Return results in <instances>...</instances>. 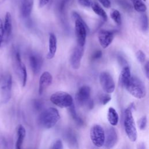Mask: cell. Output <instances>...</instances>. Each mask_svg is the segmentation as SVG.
Here are the masks:
<instances>
[{
    "label": "cell",
    "instance_id": "cell-1",
    "mask_svg": "<svg viewBox=\"0 0 149 149\" xmlns=\"http://www.w3.org/2000/svg\"><path fill=\"white\" fill-rule=\"evenodd\" d=\"M59 119L60 115L58 109L55 108L50 107L41 112L38 121L41 127L48 129L53 127Z\"/></svg>",
    "mask_w": 149,
    "mask_h": 149
},
{
    "label": "cell",
    "instance_id": "cell-2",
    "mask_svg": "<svg viewBox=\"0 0 149 149\" xmlns=\"http://www.w3.org/2000/svg\"><path fill=\"white\" fill-rule=\"evenodd\" d=\"M125 88L132 96L136 98L141 99L146 96V90L145 85L137 77L131 76Z\"/></svg>",
    "mask_w": 149,
    "mask_h": 149
},
{
    "label": "cell",
    "instance_id": "cell-3",
    "mask_svg": "<svg viewBox=\"0 0 149 149\" xmlns=\"http://www.w3.org/2000/svg\"><path fill=\"white\" fill-rule=\"evenodd\" d=\"M132 109L128 107L125 111L123 125L125 133L129 139L134 142L137 138V132L132 113Z\"/></svg>",
    "mask_w": 149,
    "mask_h": 149
},
{
    "label": "cell",
    "instance_id": "cell-4",
    "mask_svg": "<svg viewBox=\"0 0 149 149\" xmlns=\"http://www.w3.org/2000/svg\"><path fill=\"white\" fill-rule=\"evenodd\" d=\"M72 16L75 22V33L77 45L84 47L86 40L87 26L80 15L76 12H73Z\"/></svg>",
    "mask_w": 149,
    "mask_h": 149
},
{
    "label": "cell",
    "instance_id": "cell-5",
    "mask_svg": "<svg viewBox=\"0 0 149 149\" xmlns=\"http://www.w3.org/2000/svg\"><path fill=\"white\" fill-rule=\"evenodd\" d=\"M12 87V76L8 73L2 75L0 79V94L2 103H7L11 98Z\"/></svg>",
    "mask_w": 149,
    "mask_h": 149
},
{
    "label": "cell",
    "instance_id": "cell-6",
    "mask_svg": "<svg viewBox=\"0 0 149 149\" xmlns=\"http://www.w3.org/2000/svg\"><path fill=\"white\" fill-rule=\"evenodd\" d=\"M50 101L56 106L60 108H69L73 104V100L69 93L59 91L52 94L50 97Z\"/></svg>",
    "mask_w": 149,
    "mask_h": 149
},
{
    "label": "cell",
    "instance_id": "cell-7",
    "mask_svg": "<svg viewBox=\"0 0 149 149\" xmlns=\"http://www.w3.org/2000/svg\"><path fill=\"white\" fill-rule=\"evenodd\" d=\"M14 67L16 72L19 76L23 87H24L27 83V73L26 66L22 62L20 53L18 51L15 50L13 54Z\"/></svg>",
    "mask_w": 149,
    "mask_h": 149
},
{
    "label": "cell",
    "instance_id": "cell-8",
    "mask_svg": "<svg viewBox=\"0 0 149 149\" xmlns=\"http://www.w3.org/2000/svg\"><path fill=\"white\" fill-rule=\"evenodd\" d=\"M90 139L93 144L98 147H102L105 141V131L100 125H94L90 132Z\"/></svg>",
    "mask_w": 149,
    "mask_h": 149
},
{
    "label": "cell",
    "instance_id": "cell-9",
    "mask_svg": "<svg viewBox=\"0 0 149 149\" xmlns=\"http://www.w3.org/2000/svg\"><path fill=\"white\" fill-rule=\"evenodd\" d=\"M100 85L105 93H112L115 89V84L111 75L107 72H102L100 74Z\"/></svg>",
    "mask_w": 149,
    "mask_h": 149
},
{
    "label": "cell",
    "instance_id": "cell-10",
    "mask_svg": "<svg viewBox=\"0 0 149 149\" xmlns=\"http://www.w3.org/2000/svg\"><path fill=\"white\" fill-rule=\"evenodd\" d=\"M91 88L88 86H83L80 87L76 94V101L80 106H83L88 102L90 100Z\"/></svg>",
    "mask_w": 149,
    "mask_h": 149
},
{
    "label": "cell",
    "instance_id": "cell-11",
    "mask_svg": "<svg viewBox=\"0 0 149 149\" xmlns=\"http://www.w3.org/2000/svg\"><path fill=\"white\" fill-rule=\"evenodd\" d=\"M84 53V47L77 44L74 48L70 57V63L74 69H78L80 68L81 61Z\"/></svg>",
    "mask_w": 149,
    "mask_h": 149
},
{
    "label": "cell",
    "instance_id": "cell-12",
    "mask_svg": "<svg viewBox=\"0 0 149 149\" xmlns=\"http://www.w3.org/2000/svg\"><path fill=\"white\" fill-rule=\"evenodd\" d=\"M118 140V136L116 129L113 127H109L105 132V147L107 148L113 147Z\"/></svg>",
    "mask_w": 149,
    "mask_h": 149
},
{
    "label": "cell",
    "instance_id": "cell-13",
    "mask_svg": "<svg viewBox=\"0 0 149 149\" xmlns=\"http://www.w3.org/2000/svg\"><path fill=\"white\" fill-rule=\"evenodd\" d=\"M114 37V33L109 30H101L98 33V38L101 46L103 48H107L112 43Z\"/></svg>",
    "mask_w": 149,
    "mask_h": 149
},
{
    "label": "cell",
    "instance_id": "cell-14",
    "mask_svg": "<svg viewBox=\"0 0 149 149\" xmlns=\"http://www.w3.org/2000/svg\"><path fill=\"white\" fill-rule=\"evenodd\" d=\"M52 76L49 72H44L40 76L39 80L38 93L39 94H42L44 91L52 84Z\"/></svg>",
    "mask_w": 149,
    "mask_h": 149
},
{
    "label": "cell",
    "instance_id": "cell-15",
    "mask_svg": "<svg viewBox=\"0 0 149 149\" xmlns=\"http://www.w3.org/2000/svg\"><path fill=\"white\" fill-rule=\"evenodd\" d=\"M3 41L7 42L12 34V16L10 13L9 12H7L5 16L4 24H3Z\"/></svg>",
    "mask_w": 149,
    "mask_h": 149
},
{
    "label": "cell",
    "instance_id": "cell-16",
    "mask_svg": "<svg viewBox=\"0 0 149 149\" xmlns=\"http://www.w3.org/2000/svg\"><path fill=\"white\" fill-rule=\"evenodd\" d=\"M29 62L33 72L38 73L41 69L42 60L40 55L37 54H31L29 56Z\"/></svg>",
    "mask_w": 149,
    "mask_h": 149
},
{
    "label": "cell",
    "instance_id": "cell-17",
    "mask_svg": "<svg viewBox=\"0 0 149 149\" xmlns=\"http://www.w3.org/2000/svg\"><path fill=\"white\" fill-rule=\"evenodd\" d=\"M34 5V0H22L20 12L22 17L24 19L29 18L31 13Z\"/></svg>",
    "mask_w": 149,
    "mask_h": 149
},
{
    "label": "cell",
    "instance_id": "cell-18",
    "mask_svg": "<svg viewBox=\"0 0 149 149\" xmlns=\"http://www.w3.org/2000/svg\"><path fill=\"white\" fill-rule=\"evenodd\" d=\"M57 49V39L56 36L53 33H50L49 36V47L48 52L47 55L48 59H52L56 52Z\"/></svg>",
    "mask_w": 149,
    "mask_h": 149
},
{
    "label": "cell",
    "instance_id": "cell-19",
    "mask_svg": "<svg viewBox=\"0 0 149 149\" xmlns=\"http://www.w3.org/2000/svg\"><path fill=\"white\" fill-rule=\"evenodd\" d=\"M131 77L130 70L129 66H125L123 68L119 76V83L123 87H125Z\"/></svg>",
    "mask_w": 149,
    "mask_h": 149
},
{
    "label": "cell",
    "instance_id": "cell-20",
    "mask_svg": "<svg viewBox=\"0 0 149 149\" xmlns=\"http://www.w3.org/2000/svg\"><path fill=\"white\" fill-rule=\"evenodd\" d=\"M26 129L22 125H19L17 128V138L16 142V148L20 149L22 148L24 139L26 137Z\"/></svg>",
    "mask_w": 149,
    "mask_h": 149
},
{
    "label": "cell",
    "instance_id": "cell-21",
    "mask_svg": "<svg viewBox=\"0 0 149 149\" xmlns=\"http://www.w3.org/2000/svg\"><path fill=\"white\" fill-rule=\"evenodd\" d=\"M108 120L112 126H116L119 121V115L116 111L112 107H109L107 115Z\"/></svg>",
    "mask_w": 149,
    "mask_h": 149
},
{
    "label": "cell",
    "instance_id": "cell-22",
    "mask_svg": "<svg viewBox=\"0 0 149 149\" xmlns=\"http://www.w3.org/2000/svg\"><path fill=\"white\" fill-rule=\"evenodd\" d=\"M91 7L93 10L94 12V13L98 15L100 17H101L102 19V20H104V21H106L107 20L108 17L106 12L102 8V7L99 5V4H98L96 2H92Z\"/></svg>",
    "mask_w": 149,
    "mask_h": 149
},
{
    "label": "cell",
    "instance_id": "cell-23",
    "mask_svg": "<svg viewBox=\"0 0 149 149\" xmlns=\"http://www.w3.org/2000/svg\"><path fill=\"white\" fill-rule=\"evenodd\" d=\"M134 9L138 12L143 13L147 10L146 5L141 0H131Z\"/></svg>",
    "mask_w": 149,
    "mask_h": 149
},
{
    "label": "cell",
    "instance_id": "cell-24",
    "mask_svg": "<svg viewBox=\"0 0 149 149\" xmlns=\"http://www.w3.org/2000/svg\"><path fill=\"white\" fill-rule=\"evenodd\" d=\"M69 112L70 113L72 118L76 122V123H77L79 125H82L83 124V121L81 119V118L80 117H79L78 116L77 113H76V109H75L73 104L69 107Z\"/></svg>",
    "mask_w": 149,
    "mask_h": 149
},
{
    "label": "cell",
    "instance_id": "cell-25",
    "mask_svg": "<svg viewBox=\"0 0 149 149\" xmlns=\"http://www.w3.org/2000/svg\"><path fill=\"white\" fill-rule=\"evenodd\" d=\"M110 16L117 25L119 26L121 24L122 19L119 10L116 9H112L110 13Z\"/></svg>",
    "mask_w": 149,
    "mask_h": 149
},
{
    "label": "cell",
    "instance_id": "cell-26",
    "mask_svg": "<svg viewBox=\"0 0 149 149\" xmlns=\"http://www.w3.org/2000/svg\"><path fill=\"white\" fill-rule=\"evenodd\" d=\"M141 27L143 31H147L148 29V17L146 14H142L140 17Z\"/></svg>",
    "mask_w": 149,
    "mask_h": 149
},
{
    "label": "cell",
    "instance_id": "cell-27",
    "mask_svg": "<svg viewBox=\"0 0 149 149\" xmlns=\"http://www.w3.org/2000/svg\"><path fill=\"white\" fill-rule=\"evenodd\" d=\"M147 124V118L146 116H143L138 120V126L140 130H144L146 129Z\"/></svg>",
    "mask_w": 149,
    "mask_h": 149
},
{
    "label": "cell",
    "instance_id": "cell-28",
    "mask_svg": "<svg viewBox=\"0 0 149 149\" xmlns=\"http://www.w3.org/2000/svg\"><path fill=\"white\" fill-rule=\"evenodd\" d=\"M137 59L140 63H144L146 61V54L141 50H139L136 53Z\"/></svg>",
    "mask_w": 149,
    "mask_h": 149
},
{
    "label": "cell",
    "instance_id": "cell-29",
    "mask_svg": "<svg viewBox=\"0 0 149 149\" xmlns=\"http://www.w3.org/2000/svg\"><path fill=\"white\" fill-rule=\"evenodd\" d=\"M111 100V95L108 94L106 93L105 94H103L100 97V102L102 104V105H105L107 104L110 100Z\"/></svg>",
    "mask_w": 149,
    "mask_h": 149
},
{
    "label": "cell",
    "instance_id": "cell-30",
    "mask_svg": "<svg viewBox=\"0 0 149 149\" xmlns=\"http://www.w3.org/2000/svg\"><path fill=\"white\" fill-rule=\"evenodd\" d=\"M63 148V143L62 140L60 139L56 140L51 147V148L52 149H62Z\"/></svg>",
    "mask_w": 149,
    "mask_h": 149
},
{
    "label": "cell",
    "instance_id": "cell-31",
    "mask_svg": "<svg viewBox=\"0 0 149 149\" xmlns=\"http://www.w3.org/2000/svg\"><path fill=\"white\" fill-rule=\"evenodd\" d=\"M69 0H61L59 2V6L58 9L60 11V12H63L65 10V9L66 8V5L68 4Z\"/></svg>",
    "mask_w": 149,
    "mask_h": 149
},
{
    "label": "cell",
    "instance_id": "cell-32",
    "mask_svg": "<svg viewBox=\"0 0 149 149\" xmlns=\"http://www.w3.org/2000/svg\"><path fill=\"white\" fill-rule=\"evenodd\" d=\"M78 2L83 6L90 7L93 2L91 0H78Z\"/></svg>",
    "mask_w": 149,
    "mask_h": 149
},
{
    "label": "cell",
    "instance_id": "cell-33",
    "mask_svg": "<svg viewBox=\"0 0 149 149\" xmlns=\"http://www.w3.org/2000/svg\"><path fill=\"white\" fill-rule=\"evenodd\" d=\"M3 23L0 18V47L3 42Z\"/></svg>",
    "mask_w": 149,
    "mask_h": 149
},
{
    "label": "cell",
    "instance_id": "cell-34",
    "mask_svg": "<svg viewBox=\"0 0 149 149\" xmlns=\"http://www.w3.org/2000/svg\"><path fill=\"white\" fill-rule=\"evenodd\" d=\"M102 55V53L101 52V51L100 50H98L96 51L95 52H94L93 55H92V59L94 60H96V59H98L99 58H100Z\"/></svg>",
    "mask_w": 149,
    "mask_h": 149
},
{
    "label": "cell",
    "instance_id": "cell-35",
    "mask_svg": "<svg viewBox=\"0 0 149 149\" xmlns=\"http://www.w3.org/2000/svg\"><path fill=\"white\" fill-rule=\"evenodd\" d=\"M144 73L146 74L147 79H148V77H149V62H148V61H147L146 62V63L144 64Z\"/></svg>",
    "mask_w": 149,
    "mask_h": 149
},
{
    "label": "cell",
    "instance_id": "cell-36",
    "mask_svg": "<svg viewBox=\"0 0 149 149\" xmlns=\"http://www.w3.org/2000/svg\"><path fill=\"white\" fill-rule=\"evenodd\" d=\"M102 6L106 8H109L111 6V2L109 0H98Z\"/></svg>",
    "mask_w": 149,
    "mask_h": 149
},
{
    "label": "cell",
    "instance_id": "cell-37",
    "mask_svg": "<svg viewBox=\"0 0 149 149\" xmlns=\"http://www.w3.org/2000/svg\"><path fill=\"white\" fill-rule=\"evenodd\" d=\"M49 0H38L39 6L41 8L44 6L49 2Z\"/></svg>",
    "mask_w": 149,
    "mask_h": 149
},
{
    "label": "cell",
    "instance_id": "cell-38",
    "mask_svg": "<svg viewBox=\"0 0 149 149\" xmlns=\"http://www.w3.org/2000/svg\"><path fill=\"white\" fill-rule=\"evenodd\" d=\"M143 1H146V0H143Z\"/></svg>",
    "mask_w": 149,
    "mask_h": 149
}]
</instances>
